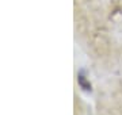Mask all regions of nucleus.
Here are the masks:
<instances>
[{
	"label": "nucleus",
	"mask_w": 122,
	"mask_h": 115,
	"mask_svg": "<svg viewBox=\"0 0 122 115\" xmlns=\"http://www.w3.org/2000/svg\"><path fill=\"white\" fill-rule=\"evenodd\" d=\"M77 81H79V85L84 91H91V84H90V81L87 80V77L84 76V72H80L77 75Z\"/></svg>",
	"instance_id": "obj_1"
}]
</instances>
